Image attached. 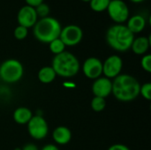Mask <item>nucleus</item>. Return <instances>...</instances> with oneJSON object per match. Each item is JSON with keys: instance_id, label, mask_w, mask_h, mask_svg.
<instances>
[{"instance_id": "1", "label": "nucleus", "mask_w": 151, "mask_h": 150, "mask_svg": "<svg viewBox=\"0 0 151 150\" xmlns=\"http://www.w3.org/2000/svg\"><path fill=\"white\" fill-rule=\"evenodd\" d=\"M140 88L141 84L134 76L119 74L112 81L111 94L120 102H132L140 95Z\"/></svg>"}, {"instance_id": "2", "label": "nucleus", "mask_w": 151, "mask_h": 150, "mask_svg": "<svg viewBox=\"0 0 151 150\" xmlns=\"http://www.w3.org/2000/svg\"><path fill=\"white\" fill-rule=\"evenodd\" d=\"M107 44L119 52H126L131 49L134 34L124 24H114L111 26L105 35Z\"/></svg>"}, {"instance_id": "3", "label": "nucleus", "mask_w": 151, "mask_h": 150, "mask_svg": "<svg viewBox=\"0 0 151 150\" xmlns=\"http://www.w3.org/2000/svg\"><path fill=\"white\" fill-rule=\"evenodd\" d=\"M62 27L60 22L53 17H46L38 19L33 27V34L35 38L42 43L49 44L60 35Z\"/></svg>"}, {"instance_id": "4", "label": "nucleus", "mask_w": 151, "mask_h": 150, "mask_svg": "<svg viewBox=\"0 0 151 150\" xmlns=\"http://www.w3.org/2000/svg\"><path fill=\"white\" fill-rule=\"evenodd\" d=\"M56 74L63 78H71L75 76L81 68L78 58L69 51H64L55 55L51 65Z\"/></svg>"}, {"instance_id": "5", "label": "nucleus", "mask_w": 151, "mask_h": 150, "mask_svg": "<svg viewBox=\"0 0 151 150\" xmlns=\"http://www.w3.org/2000/svg\"><path fill=\"white\" fill-rule=\"evenodd\" d=\"M24 74L23 65L17 59L10 58L0 65V79L6 83H16Z\"/></svg>"}, {"instance_id": "6", "label": "nucleus", "mask_w": 151, "mask_h": 150, "mask_svg": "<svg viewBox=\"0 0 151 150\" xmlns=\"http://www.w3.org/2000/svg\"><path fill=\"white\" fill-rule=\"evenodd\" d=\"M106 11L115 24H124L130 17L129 7L123 0H111Z\"/></svg>"}, {"instance_id": "7", "label": "nucleus", "mask_w": 151, "mask_h": 150, "mask_svg": "<svg viewBox=\"0 0 151 150\" xmlns=\"http://www.w3.org/2000/svg\"><path fill=\"white\" fill-rule=\"evenodd\" d=\"M27 125V132L34 140L41 141L47 137L49 133V126L42 115L33 116Z\"/></svg>"}, {"instance_id": "8", "label": "nucleus", "mask_w": 151, "mask_h": 150, "mask_svg": "<svg viewBox=\"0 0 151 150\" xmlns=\"http://www.w3.org/2000/svg\"><path fill=\"white\" fill-rule=\"evenodd\" d=\"M59 38L66 47H73L78 45L83 38V31L81 27L77 25H67L62 27Z\"/></svg>"}, {"instance_id": "9", "label": "nucleus", "mask_w": 151, "mask_h": 150, "mask_svg": "<svg viewBox=\"0 0 151 150\" xmlns=\"http://www.w3.org/2000/svg\"><path fill=\"white\" fill-rule=\"evenodd\" d=\"M123 68V60L118 55H111L103 62V73L108 79H115Z\"/></svg>"}, {"instance_id": "10", "label": "nucleus", "mask_w": 151, "mask_h": 150, "mask_svg": "<svg viewBox=\"0 0 151 150\" xmlns=\"http://www.w3.org/2000/svg\"><path fill=\"white\" fill-rule=\"evenodd\" d=\"M83 74L90 80H96L103 74V62L95 57H88L82 64Z\"/></svg>"}, {"instance_id": "11", "label": "nucleus", "mask_w": 151, "mask_h": 150, "mask_svg": "<svg viewBox=\"0 0 151 150\" xmlns=\"http://www.w3.org/2000/svg\"><path fill=\"white\" fill-rule=\"evenodd\" d=\"M37 20L38 17L34 7L26 4L19 10L17 14V21L19 26H22L28 29L30 27H33Z\"/></svg>"}, {"instance_id": "12", "label": "nucleus", "mask_w": 151, "mask_h": 150, "mask_svg": "<svg viewBox=\"0 0 151 150\" xmlns=\"http://www.w3.org/2000/svg\"><path fill=\"white\" fill-rule=\"evenodd\" d=\"M112 81L106 77H99L96 79L92 84V93L94 96L106 98L111 94Z\"/></svg>"}, {"instance_id": "13", "label": "nucleus", "mask_w": 151, "mask_h": 150, "mask_svg": "<svg viewBox=\"0 0 151 150\" xmlns=\"http://www.w3.org/2000/svg\"><path fill=\"white\" fill-rule=\"evenodd\" d=\"M146 19L141 14H135L128 18L126 26L134 34H135L142 32L146 27Z\"/></svg>"}, {"instance_id": "14", "label": "nucleus", "mask_w": 151, "mask_h": 150, "mask_svg": "<svg viewBox=\"0 0 151 150\" xmlns=\"http://www.w3.org/2000/svg\"><path fill=\"white\" fill-rule=\"evenodd\" d=\"M52 138L57 144L66 145L72 140V132L68 127L59 126L54 129L52 133Z\"/></svg>"}, {"instance_id": "15", "label": "nucleus", "mask_w": 151, "mask_h": 150, "mask_svg": "<svg viewBox=\"0 0 151 150\" xmlns=\"http://www.w3.org/2000/svg\"><path fill=\"white\" fill-rule=\"evenodd\" d=\"M150 46V36H139L134 37L131 45V50L136 55H145Z\"/></svg>"}, {"instance_id": "16", "label": "nucleus", "mask_w": 151, "mask_h": 150, "mask_svg": "<svg viewBox=\"0 0 151 150\" xmlns=\"http://www.w3.org/2000/svg\"><path fill=\"white\" fill-rule=\"evenodd\" d=\"M33 116L31 110L27 107H19L13 112V120L19 125H27Z\"/></svg>"}, {"instance_id": "17", "label": "nucleus", "mask_w": 151, "mask_h": 150, "mask_svg": "<svg viewBox=\"0 0 151 150\" xmlns=\"http://www.w3.org/2000/svg\"><path fill=\"white\" fill-rule=\"evenodd\" d=\"M37 77L40 82L43 84H49L54 81L57 74L51 66H43L39 70Z\"/></svg>"}, {"instance_id": "18", "label": "nucleus", "mask_w": 151, "mask_h": 150, "mask_svg": "<svg viewBox=\"0 0 151 150\" xmlns=\"http://www.w3.org/2000/svg\"><path fill=\"white\" fill-rule=\"evenodd\" d=\"M65 43L61 41V39L58 37L55 40H53L52 42H50L49 43V49L50 50L51 53H53L54 55H58L64 51H65Z\"/></svg>"}, {"instance_id": "19", "label": "nucleus", "mask_w": 151, "mask_h": 150, "mask_svg": "<svg viewBox=\"0 0 151 150\" xmlns=\"http://www.w3.org/2000/svg\"><path fill=\"white\" fill-rule=\"evenodd\" d=\"M111 0H90L89 6L96 12H103L107 10Z\"/></svg>"}, {"instance_id": "20", "label": "nucleus", "mask_w": 151, "mask_h": 150, "mask_svg": "<svg viewBox=\"0 0 151 150\" xmlns=\"http://www.w3.org/2000/svg\"><path fill=\"white\" fill-rule=\"evenodd\" d=\"M90 105H91V109L94 111H96V112H101L106 107V101H105L104 98L94 96V98L91 101Z\"/></svg>"}, {"instance_id": "21", "label": "nucleus", "mask_w": 151, "mask_h": 150, "mask_svg": "<svg viewBox=\"0 0 151 150\" xmlns=\"http://www.w3.org/2000/svg\"><path fill=\"white\" fill-rule=\"evenodd\" d=\"M36 15L39 19H42V18H46L49 16L50 11V8L48 4L46 3H42L41 4L37 5L36 7H35Z\"/></svg>"}, {"instance_id": "22", "label": "nucleus", "mask_w": 151, "mask_h": 150, "mask_svg": "<svg viewBox=\"0 0 151 150\" xmlns=\"http://www.w3.org/2000/svg\"><path fill=\"white\" fill-rule=\"evenodd\" d=\"M28 34V29L22 27V26H17L15 28H14V31H13V35L15 37V39L17 40H24L25 38H27Z\"/></svg>"}, {"instance_id": "23", "label": "nucleus", "mask_w": 151, "mask_h": 150, "mask_svg": "<svg viewBox=\"0 0 151 150\" xmlns=\"http://www.w3.org/2000/svg\"><path fill=\"white\" fill-rule=\"evenodd\" d=\"M140 95L146 99L147 101L151 100V83L147 82L143 85H141L140 88Z\"/></svg>"}, {"instance_id": "24", "label": "nucleus", "mask_w": 151, "mask_h": 150, "mask_svg": "<svg viewBox=\"0 0 151 150\" xmlns=\"http://www.w3.org/2000/svg\"><path fill=\"white\" fill-rule=\"evenodd\" d=\"M141 66L142 68L147 72H151V55L150 54H145L142 56L141 59Z\"/></svg>"}, {"instance_id": "25", "label": "nucleus", "mask_w": 151, "mask_h": 150, "mask_svg": "<svg viewBox=\"0 0 151 150\" xmlns=\"http://www.w3.org/2000/svg\"><path fill=\"white\" fill-rule=\"evenodd\" d=\"M108 150H130V149L127 147V146H126V145H124V144H119V143H118V144H114V145H111Z\"/></svg>"}, {"instance_id": "26", "label": "nucleus", "mask_w": 151, "mask_h": 150, "mask_svg": "<svg viewBox=\"0 0 151 150\" xmlns=\"http://www.w3.org/2000/svg\"><path fill=\"white\" fill-rule=\"evenodd\" d=\"M27 5H29L31 7H36L37 5L41 4L42 3L44 2V0H25Z\"/></svg>"}, {"instance_id": "27", "label": "nucleus", "mask_w": 151, "mask_h": 150, "mask_svg": "<svg viewBox=\"0 0 151 150\" xmlns=\"http://www.w3.org/2000/svg\"><path fill=\"white\" fill-rule=\"evenodd\" d=\"M21 150H39V149L34 143H27L21 149Z\"/></svg>"}, {"instance_id": "28", "label": "nucleus", "mask_w": 151, "mask_h": 150, "mask_svg": "<svg viewBox=\"0 0 151 150\" xmlns=\"http://www.w3.org/2000/svg\"><path fill=\"white\" fill-rule=\"evenodd\" d=\"M41 150H59V149L54 144H47L44 147H42Z\"/></svg>"}, {"instance_id": "29", "label": "nucleus", "mask_w": 151, "mask_h": 150, "mask_svg": "<svg viewBox=\"0 0 151 150\" xmlns=\"http://www.w3.org/2000/svg\"><path fill=\"white\" fill-rule=\"evenodd\" d=\"M129 1L132 2V3H134V4H139V3H142V2H143L145 0H129Z\"/></svg>"}, {"instance_id": "30", "label": "nucleus", "mask_w": 151, "mask_h": 150, "mask_svg": "<svg viewBox=\"0 0 151 150\" xmlns=\"http://www.w3.org/2000/svg\"><path fill=\"white\" fill-rule=\"evenodd\" d=\"M81 1H82V2H88V3H89L90 0H81Z\"/></svg>"}, {"instance_id": "31", "label": "nucleus", "mask_w": 151, "mask_h": 150, "mask_svg": "<svg viewBox=\"0 0 151 150\" xmlns=\"http://www.w3.org/2000/svg\"><path fill=\"white\" fill-rule=\"evenodd\" d=\"M14 150H21V149H19V148H16Z\"/></svg>"}]
</instances>
